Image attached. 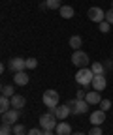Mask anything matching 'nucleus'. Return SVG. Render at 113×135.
Returning a JSON list of instances; mask_svg holds the SVG:
<instances>
[{
  "label": "nucleus",
  "mask_w": 113,
  "mask_h": 135,
  "mask_svg": "<svg viewBox=\"0 0 113 135\" xmlns=\"http://www.w3.org/2000/svg\"><path fill=\"white\" fill-rule=\"evenodd\" d=\"M92 79H94V73H92L91 68H79L77 73H75V83L81 84V86L92 84Z\"/></svg>",
  "instance_id": "obj_1"
},
{
  "label": "nucleus",
  "mask_w": 113,
  "mask_h": 135,
  "mask_svg": "<svg viewBox=\"0 0 113 135\" xmlns=\"http://www.w3.org/2000/svg\"><path fill=\"white\" fill-rule=\"evenodd\" d=\"M42 99H43L45 107H49V111L58 107V92H57V90H51V88L45 90L43 96H42Z\"/></svg>",
  "instance_id": "obj_2"
},
{
  "label": "nucleus",
  "mask_w": 113,
  "mask_h": 135,
  "mask_svg": "<svg viewBox=\"0 0 113 135\" xmlns=\"http://www.w3.org/2000/svg\"><path fill=\"white\" fill-rule=\"evenodd\" d=\"M68 105H70V109H72V114H85V113H89V103H87V99L75 98V99L70 101Z\"/></svg>",
  "instance_id": "obj_3"
},
{
  "label": "nucleus",
  "mask_w": 113,
  "mask_h": 135,
  "mask_svg": "<svg viewBox=\"0 0 113 135\" xmlns=\"http://www.w3.org/2000/svg\"><path fill=\"white\" fill-rule=\"evenodd\" d=\"M40 128L42 129H55L57 128V116L53 113H45L40 116Z\"/></svg>",
  "instance_id": "obj_4"
},
{
  "label": "nucleus",
  "mask_w": 113,
  "mask_h": 135,
  "mask_svg": "<svg viewBox=\"0 0 113 135\" xmlns=\"http://www.w3.org/2000/svg\"><path fill=\"white\" fill-rule=\"evenodd\" d=\"M72 64L75 68H87L89 66V55L83 53L81 49L75 51V53H72Z\"/></svg>",
  "instance_id": "obj_5"
},
{
  "label": "nucleus",
  "mask_w": 113,
  "mask_h": 135,
  "mask_svg": "<svg viewBox=\"0 0 113 135\" xmlns=\"http://www.w3.org/2000/svg\"><path fill=\"white\" fill-rule=\"evenodd\" d=\"M87 17L92 23H102V21H106V11L102 8H98V6H92V8H89Z\"/></svg>",
  "instance_id": "obj_6"
},
{
  "label": "nucleus",
  "mask_w": 113,
  "mask_h": 135,
  "mask_svg": "<svg viewBox=\"0 0 113 135\" xmlns=\"http://www.w3.org/2000/svg\"><path fill=\"white\" fill-rule=\"evenodd\" d=\"M8 68H10V70H11L13 73L25 71V70H26V60H25V58H21V56H13V58H10Z\"/></svg>",
  "instance_id": "obj_7"
},
{
  "label": "nucleus",
  "mask_w": 113,
  "mask_h": 135,
  "mask_svg": "<svg viewBox=\"0 0 113 135\" xmlns=\"http://www.w3.org/2000/svg\"><path fill=\"white\" fill-rule=\"evenodd\" d=\"M19 116H21V113H19V109H10L8 113H4L2 114V122H8V124H17V120H19Z\"/></svg>",
  "instance_id": "obj_8"
},
{
  "label": "nucleus",
  "mask_w": 113,
  "mask_h": 135,
  "mask_svg": "<svg viewBox=\"0 0 113 135\" xmlns=\"http://www.w3.org/2000/svg\"><path fill=\"white\" fill-rule=\"evenodd\" d=\"M49 113H53L58 120H64V118H68V114H72V109H70V105L66 103V105H58L57 109H51Z\"/></svg>",
  "instance_id": "obj_9"
},
{
  "label": "nucleus",
  "mask_w": 113,
  "mask_h": 135,
  "mask_svg": "<svg viewBox=\"0 0 113 135\" xmlns=\"http://www.w3.org/2000/svg\"><path fill=\"white\" fill-rule=\"evenodd\" d=\"M89 120H91V124L92 126H102L104 124V120H106V111H94V113H91V116H89Z\"/></svg>",
  "instance_id": "obj_10"
},
{
  "label": "nucleus",
  "mask_w": 113,
  "mask_h": 135,
  "mask_svg": "<svg viewBox=\"0 0 113 135\" xmlns=\"http://www.w3.org/2000/svg\"><path fill=\"white\" fill-rule=\"evenodd\" d=\"M92 86H94V90L102 92V90L107 86V81H106V77H104V75H94V79H92Z\"/></svg>",
  "instance_id": "obj_11"
},
{
  "label": "nucleus",
  "mask_w": 113,
  "mask_h": 135,
  "mask_svg": "<svg viewBox=\"0 0 113 135\" xmlns=\"http://www.w3.org/2000/svg\"><path fill=\"white\" fill-rule=\"evenodd\" d=\"M87 103L89 105H100V101H102V98H100V92L98 90H92V92H87Z\"/></svg>",
  "instance_id": "obj_12"
},
{
  "label": "nucleus",
  "mask_w": 113,
  "mask_h": 135,
  "mask_svg": "<svg viewBox=\"0 0 113 135\" xmlns=\"http://www.w3.org/2000/svg\"><path fill=\"white\" fill-rule=\"evenodd\" d=\"M55 131H57V135H72V126H70L68 122L62 120L60 124H57Z\"/></svg>",
  "instance_id": "obj_13"
},
{
  "label": "nucleus",
  "mask_w": 113,
  "mask_h": 135,
  "mask_svg": "<svg viewBox=\"0 0 113 135\" xmlns=\"http://www.w3.org/2000/svg\"><path fill=\"white\" fill-rule=\"evenodd\" d=\"M28 75H26V71H19V73H15L13 75V83L15 84H19V86H25V84H28Z\"/></svg>",
  "instance_id": "obj_14"
},
{
  "label": "nucleus",
  "mask_w": 113,
  "mask_h": 135,
  "mask_svg": "<svg viewBox=\"0 0 113 135\" xmlns=\"http://www.w3.org/2000/svg\"><path fill=\"white\" fill-rule=\"evenodd\" d=\"M25 103H26V99H25V96H19V94H15L13 98H11V107L13 109H23L25 107Z\"/></svg>",
  "instance_id": "obj_15"
},
{
  "label": "nucleus",
  "mask_w": 113,
  "mask_h": 135,
  "mask_svg": "<svg viewBox=\"0 0 113 135\" xmlns=\"http://www.w3.org/2000/svg\"><path fill=\"white\" fill-rule=\"evenodd\" d=\"M11 109V98H6V96H2L0 98V113H8Z\"/></svg>",
  "instance_id": "obj_16"
},
{
  "label": "nucleus",
  "mask_w": 113,
  "mask_h": 135,
  "mask_svg": "<svg viewBox=\"0 0 113 135\" xmlns=\"http://www.w3.org/2000/svg\"><path fill=\"white\" fill-rule=\"evenodd\" d=\"M58 11H60V17H62V19H72V17H74V13H75L72 6H62Z\"/></svg>",
  "instance_id": "obj_17"
},
{
  "label": "nucleus",
  "mask_w": 113,
  "mask_h": 135,
  "mask_svg": "<svg viewBox=\"0 0 113 135\" xmlns=\"http://www.w3.org/2000/svg\"><path fill=\"white\" fill-rule=\"evenodd\" d=\"M2 96H6V98H13L15 96V86L13 84H2Z\"/></svg>",
  "instance_id": "obj_18"
},
{
  "label": "nucleus",
  "mask_w": 113,
  "mask_h": 135,
  "mask_svg": "<svg viewBox=\"0 0 113 135\" xmlns=\"http://www.w3.org/2000/svg\"><path fill=\"white\" fill-rule=\"evenodd\" d=\"M45 9H60L62 8V2L60 0H45Z\"/></svg>",
  "instance_id": "obj_19"
},
{
  "label": "nucleus",
  "mask_w": 113,
  "mask_h": 135,
  "mask_svg": "<svg viewBox=\"0 0 113 135\" xmlns=\"http://www.w3.org/2000/svg\"><path fill=\"white\" fill-rule=\"evenodd\" d=\"M81 45H83V40L79 38V36H72V38H70V47H72L74 51H79V49H81Z\"/></svg>",
  "instance_id": "obj_20"
},
{
  "label": "nucleus",
  "mask_w": 113,
  "mask_h": 135,
  "mask_svg": "<svg viewBox=\"0 0 113 135\" xmlns=\"http://www.w3.org/2000/svg\"><path fill=\"white\" fill-rule=\"evenodd\" d=\"M91 70H92V73L94 75H104V71H106V68L100 64V62H94L92 66H91Z\"/></svg>",
  "instance_id": "obj_21"
},
{
  "label": "nucleus",
  "mask_w": 113,
  "mask_h": 135,
  "mask_svg": "<svg viewBox=\"0 0 113 135\" xmlns=\"http://www.w3.org/2000/svg\"><path fill=\"white\" fill-rule=\"evenodd\" d=\"M13 133L15 135H26L28 131H26V126H23V124H13Z\"/></svg>",
  "instance_id": "obj_22"
},
{
  "label": "nucleus",
  "mask_w": 113,
  "mask_h": 135,
  "mask_svg": "<svg viewBox=\"0 0 113 135\" xmlns=\"http://www.w3.org/2000/svg\"><path fill=\"white\" fill-rule=\"evenodd\" d=\"M13 131V126L8 124V122H2V126H0V135H10Z\"/></svg>",
  "instance_id": "obj_23"
},
{
  "label": "nucleus",
  "mask_w": 113,
  "mask_h": 135,
  "mask_svg": "<svg viewBox=\"0 0 113 135\" xmlns=\"http://www.w3.org/2000/svg\"><path fill=\"white\" fill-rule=\"evenodd\" d=\"M98 30H100L102 34H107V32L111 30V25H109L107 21H102V23H98Z\"/></svg>",
  "instance_id": "obj_24"
},
{
  "label": "nucleus",
  "mask_w": 113,
  "mask_h": 135,
  "mask_svg": "<svg viewBox=\"0 0 113 135\" xmlns=\"http://www.w3.org/2000/svg\"><path fill=\"white\" fill-rule=\"evenodd\" d=\"M36 68H38L36 58H26V70H36Z\"/></svg>",
  "instance_id": "obj_25"
},
{
  "label": "nucleus",
  "mask_w": 113,
  "mask_h": 135,
  "mask_svg": "<svg viewBox=\"0 0 113 135\" xmlns=\"http://www.w3.org/2000/svg\"><path fill=\"white\" fill-rule=\"evenodd\" d=\"M100 109L107 113V111L111 109V101H109V99H102V101H100Z\"/></svg>",
  "instance_id": "obj_26"
},
{
  "label": "nucleus",
  "mask_w": 113,
  "mask_h": 135,
  "mask_svg": "<svg viewBox=\"0 0 113 135\" xmlns=\"http://www.w3.org/2000/svg\"><path fill=\"white\" fill-rule=\"evenodd\" d=\"M87 135H102V128L100 126H94V128H91L89 129V133Z\"/></svg>",
  "instance_id": "obj_27"
},
{
  "label": "nucleus",
  "mask_w": 113,
  "mask_h": 135,
  "mask_svg": "<svg viewBox=\"0 0 113 135\" xmlns=\"http://www.w3.org/2000/svg\"><path fill=\"white\" fill-rule=\"evenodd\" d=\"M106 21H107L109 25H113V8H109V9L106 11Z\"/></svg>",
  "instance_id": "obj_28"
},
{
  "label": "nucleus",
  "mask_w": 113,
  "mask_h": 135,
  "mask_svg": "<svg viewBox=\"0 0 113 135\" xmlns=\"http://www.w3.org/2000/svg\"><path fill=\"white\" fill-rule=\"evenodd\" d=\"M26 135H43V129H38V128H32V129H28V133Z\"/></svg>",
  "instance_id": "obj_29"
},
{
  "label": "nucleus",
  "mask_w": 113,
  "mask_h": 135,
  "mask_svg": "<svg viewBox=\"0 0 113 135\" xmlns=\"http://www.w3.org/2000/svg\"><path fill=\"white\" fill-rule=\"evenodd\" d=\"M85 96H87V94H85V90H77V98H79V99H83Z\"/></svg>",
  "instance_id": "obj_30"
},
{
  "label": "nucleus",
  "mask_w": 113,
  "mask_h": 135,
  "mask_svg": "<svg viewBox=\"0 0 113 135\" xmlns=\"http://www.w3.org/2000/svg\"><path fill=\"white\" fill-rule=\"evenodd\" d=\"M43 135H55V129H43Z\"/></svg>",
  "instance_id": "obj_31"
},
{
  "label": "nucleus",
  "mask_w": 113,
  "mask_h": 135,
  "mask_svg": "<svg viewBox=\"0 0 113 135\" xmlns=\"http://www.w3.org/2000/svg\"><path fill=\"white\" fill-rule=\"evenodd\" d=\"M104 66H106V68H113V62H111V60H107V62H106Z\"/></svg>",
  "instance_id": "obj_32"
},
{
  "label": "nucleus",
  "mask_w": 113,
  "mask_h": 135,
  "mask_svg": "<svg viewBox=\"0 0 113 135\" xmlns=\"http://www.w3.org/2000/svg\"><path fill=\"white\" fill-rule=\"evenodd\" d=\"M72 135H85V133H81V131H77V133H72Z\"/></svg>",
  "instance_id": "obj_33"
},
{
  "label": "nucleus",
  "mask_w": 113,
  "mask_h": 135,
  "mask_svg": "<svg viewBox=\"0 0 113 135\" xmlns=\"http://www.w3.org/2000/svg\"><path fill=\"white\" fill-rule=\"evenodd\" d=\"M40 2H45V0H40Z\"/></svg>",
  "instance_id": "obj_34"
},
{
  "label": "nucleus",
  "mask_w": 113,
  "mask_h": 135,
  "mask_svg": "<svg viewBox=\"0 0 113 135\" xmlns=\"http://www.w3.org/2000/svg\"><path fill=\"white\" fill-rule=\"evenodd\" d=\"M111 8H113V2H111Z\"/></svg>",
  "instance_id": "obj_35"
},
{
  "label": "nucleus",
  "mask_w": 113,
  "mask_h": 135,
  "mask_svg": "<svg viewBox=\"0 0 113 135\" xmlns=\"http://www.w3.org/2000/svg\"><path fill=\"white\" fill-rule=\"evenodd\" d=\"M111 53H113V51H111Z\"/></svg>",
  "instance_id": "obj_36"
},
{
  "label": "nucleus",
  "mask_w": 113,
  "mask_h": 135,
  "mask_svg": "<svg viewBox=\"0 0 113 135\" xmlns=\"http://www.w3.org/2000/svg\"><path fill=\"white\" fill-rule=\"evenodd\" d=\"M111 70H113V68H111Z\"/></svg>",
  "instance_id": "obj_37"
}]
</instances>
